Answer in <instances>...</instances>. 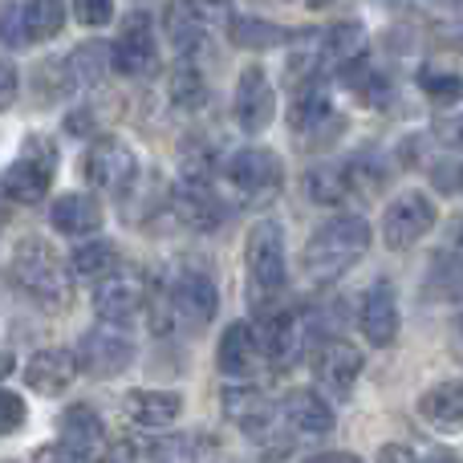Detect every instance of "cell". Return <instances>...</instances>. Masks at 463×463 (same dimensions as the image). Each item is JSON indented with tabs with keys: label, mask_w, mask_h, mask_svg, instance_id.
Instances as JSON below:
<instances>
[{
	"label": "cell",
	"mask_w": 463,
	"mask_h": 463,
	"mask_svg": "<svg viewBox=\"0 0 463 463\" xmlns=\"http://www.w3.org/2000/svg\"><path fill=\"white\" fill-rule=\"evenodd\" d=\"M435 5H459V0H435Z\"/></svg>",
	"instance_id": "43"
},
{
	"label": "cell",
	"mask_w": 463,
	"mask_h": 463,
	"mask_svg": "<svg viewBox=\"0 0 463 463\" xmlns=\"http://www.w3.org/2000/svg\"><path fill=\"white\" fill-rule=\"evenodd\" d=\"M260 362V345H256V334L248 321H232L220 337V350H216V366L224 370L228 378H248Z\"/></svg>",
	"instance_id": "21"
},
{
	"label": "cell",
	"mask_w": 463,
	"mask_h": 463,
	"mask_svg": "<svg viewBox=\"0 0 463 463\" xmlns=\"http://www.w3.org/2000/svg\"><path fill=\"white\" fill-rule=\"evenodd\" d=\"M110 70H118L122 78H151L159 70V45H155L146 16H135L122 29V37L110 45Z\"/></svg>",
	"instance_id": "12"
},
{
	"label": "cell",
	"mask_w": 463,
	"mask_h": 463,
	"mask_svg": "<svg viewBox=\"0 0 463 463\" xmlns=\"http://www.w3.org/2000/svg\"><path fill=\"white\" fill-rule=\"evenodd\" d=\"M94 309L102 321H135L138 313L146 309V285L135 269H118L114 264L106 277H98V288H94Z\"/></svg>",
	"instance_id": "8"
},
{
	"label": "cell",
	"mask_w": 463,
	"mask_h": 463,
	"mask_svg": "<svg viewBox=\"0 0 463 463\" xmlns=\"http://www.w3.org/2000/svg\"><path fill=\"white\" fill-rule=\"evenodd\" d=\"M106 70H110V45H102V41H86V45H78V53L65 57L70 86H94L106 78Z\"/></svg>",
	"instance_id": "26"
},
{
	"label": "cell",
	"mask_w": 463,
	"mask_h": 463,
	"mask_svg": "<svg viewBox=\"0 0 463 463\" xmlns=\"http://www.w3.org/2000/svg\"><path fill=\"white\" fill-rule=\"evenodd\" d=\"M419 415L435 427H456L463 419V391L459 383H439L419 399Z\"/></svg>",
	"instance_id": "27"
},
{
	"label": "cell",
	"mask_w": 463,
	"mask_h": 463,
	"mask_svg": "<svg viewBox=\"0 0 463 463\" xmlns=\"http://www.w3.org/2000/svg\"><path fill=\"white\" fill-rule=\"evenodd\" d=\"M24 399L21 394H13V391H0V435H8V431H16V427L24 423Z\"/></svg>",
	"instance_id": "38"
},
{
	"label": "cell",
	"mask_w": 463,
	"mask_h": 463,
	"mask_svg": "<svg viewBox=\"0 0 463 463\" xmlns=\"http://www.w3.org/2000/svg\"><path fill=\"white\" fill-rule=\"evenodd\" d=\"M232 114H236V122L248 135H260L272 122V114H277V90H272L269 73H264L260 65L240 70L236 94H232Z\"/></svg>",
	"instance_id": "11"
},
{
	"label": "cell",
	"mask_w": 463,
	"mask_h": 463,
	"mask_svg": "<svg viewBox=\"0 0 463 463\" xmlns=\"http://www.w3.org/2000/svg\"><path fill=\"white\" fill-rule=\"evenodd\" d=\"M192 8V16L203 24V29H216V24L232 21V0H184Z\"/></svg>",
	"instance_id": "35"
},
{
	"label": "cell",
	"mask_w": 463,
	"mask_h": 463,
	"mask_svg": "<svg viewBox=\"0 0 463 463\" xmlns=\"http://www.w3.org/2000/svg\"><path fill=\"white\" fill-rule=\"evenodd\" d=\"M118 264V248L110 244V240H86V244H78L73 248V256H70V277H86V280H98V277H106V272Z\"/></svg>",
	"instance_id": "28"
},
{
	"label": "cell",
	"mask_w": 463,
	"mask_h": 463,
	"mask_svg": "<svg viewBox=\"0 0 463 463\" xmlns=\"http://www.w3.org/2000/svg\"><path fill=\"white\" fill-rule=\"evenodd\" d=\"M313 370H317V383L329 386V391H350L362 374V354L354 350L350 342H329L321 345V354L313 358Z\"/></svg>",
	"instance_id": "22"
},
{
	"label": "cell",
	"mask_w": 463,
	"mask_h": 463,
	"mask_svg": "<svg viewBox=\"0 0 463 463\" xmlns=\"http://www.w3.org/2000/svg\"><path fill=\"white\" fill-rule=\"evenodd\" d=\"M358 463V456H354V451H326V456H317V463Z\"/></svg>",
	"instance_id": "41"
},
{
	"label": "cell",
	"mask_w": 463,
	"mask_h": 463,
	"mask_svg": "<svg viewBox=\"0 0 463 463\" xmlns=\"http://www.w3.org/2000/svg\"><path fill=\"white\" fill-rule=\"evenodd\" d=\"M8 272H13L16 288H21L24 297H33L37 305H61L65 297H70V269H65V260L57 256L53 244H45L41 236H24L21 244L13 248V264H8Z\"/></svg>",
	"instance_id": "3"
},
{
	"label": "cell",
	"mask_w": 463,
	"mask_h": 463,
	"mask_svg": "<svg viewBox=\"0 0 463 463\" xmlns=\"http://www.w3.org/2000/svg\"><path fill=\"white\" fill-rule=\"evenodd\" d=\"M21 13L33 41H49L65 29V0H29Z\"/></svg>",
	"instance_id": "29"
},
{
	"label": "cell",
	"mask_w": 463,
	"mask_h": 463,
	"mask_svg": "<svg viewBox=\"0 0 463 463\" xmlns=\"http://www.w3.org/2000/svg\"><path fill=\"white\" fill-rule=\"evenodd\" d=\"M459 159L456 155H448V159L443 163H431V179H435V187H439V192H448V195H456L459 192Z\"/></svg>",
	"instance_id": "39"
},
{
	"label": "cell",
	"mask_w": 463,
	"mask_h": 463,
	"mask_svg": "<svg viewBox=\"0 0 463 463\" xmlns=\"http://www.w3.org/2000/svg\"><path fill=\"white\" fill-rule=\"evenodd\" d=\"M224 175H228L232 187L256 195V192H272V187H280L285 167H280V159L272 151H264V146H244V151H236L228 159Z\"/></svg>",
	"instance_id": "14"
},
{
	"label": "cell",
	"mask_w": 463,
	"mask_h": 463,
	"mask_svg": "<svg viewBox=\"0 0 463 463\" xmlns=\"http://www.w3.org/2000/svg\"><path fill=\"white\" fill-rule=\"evenodd\" d=\"M435 203L427 200L423 192H402L391 208L383 212V244L386 248H411L415 240H423L427 232L435 228Z\"/></svg>",
	"instance_id": "10"
},
{
	"label": "cell",
	"mask_w": 463,
	"mask_h": 463,
	"mask_svg": "<svg viewBox=\"0 0 463 463\" xmlns=\"http://www.w3.org/2000/svg\"><path fill=\"white\" fill-rule=\"evenodd\" d=\"M419 86H423V94L431 98L435 106H456L459 102V78L448 70H431L427 65L423 73H419Z\"/></svg>",
	"instance_id": "34"
},
{
	"label": "cell",
	"mask_w": 463,
	"mask_h": 463,
	"mask_svg": "<svg viewBox=\"0 0 463 463\" xmlns=\"http://www.w3.org/2000/svg\"><path fill=\"white\" fill-rule=\"evenodd\" d=\"M216 309H220V288H216V280H212L208 272L184 269V272H175V277H171V285H167V313H171V321H175V326L200 329V326H208V321L216 317Z\"/></svg>",
	"instance_id": "6"
},
{
	"label": "cell",
	"mask_w": 463,
	"mask_h": 463,
	"mask_svg": "<svg viewBox=\"0 0 463 463\" xmlns=\"http://www.w3.org/2000/svg\"><path fill=\"white\" fill-rule=\"evenodd\" d=\"M208 98V86H203V73L195 70L192 53H184V61L171 73V102L175 106H200Z\"/></svg>",
	"instance_id": "32"
},
{
	"label": "cell",
	"mask_w": 463,
	"mask_h": 463,
	"mask_svg": "<svg viewBox=\"0 0 463 463\" xmlns=\"http://www.w3.org/2000/svg\"><path fill=\"white\" fill-rule=\"evenodd\" d=\"M171 208H175V216L184 220L187 228H195V232H212L220 224V216H224V203L216 200L212 184L208 179H200V175L179 179L175 195H171Z\"/></svg>",
	"instance_id": "16"
},
{
	"label": "cell",
	"mask_w": 463,
	"mask_h": 463,
	"mask_svg": "<svg viewBox=\"0 0 463 463\" xmlns=\"http://www.w3.org/2000/svg\"><path fill=\"white\" fill-rule=\"evenodd\" d=\"M167 33H171V41H175V45L184 49V53H192V49L200 45V37H203L208 29H203V24L195 21L192 8H187L184 0H175V5L167 8Z\"/></svg>",
	"instance_id": "33"
},
{
	"label": "cell",
	"mask_w": 463,
	"mask_h": 463,
	"mask_svg": "<svg viewBox=\"0 0 463 463\" xmlns=\"http://www.w3.org/2000/svg\"><path fill=\"white\" fill-rule=\"evenodd\" d=\"M220 402H224V419H228V423L240 427L244 435H252V439L269 435L272 419H277V411H272L269 394H264L260 386H228V391L220 394Z\"/></svg>",
	"instance_id": "15"
},
{
	"label": "cell",
	"mask_w": 463,
	"mask_h": 463,
	"mask_svg": "<svg viewBox=\"0 0 463 463\" xmlns=\"http://www.w3.org/2000/svg\"><path fill=\"white\" fill-rule=\"evenodd\" d=\"M73 362H78L81 374L90 378H114L135 362V342L127 337V329L118 321H98L94 329H86L73 350Z\"/></svg>",
	"instance_id": "4"
},
{
	"label": "cell",
	"mask_w": 463,
	"mask_h": 463,
	"mask_svg": "<svg viewBox=\"0 0 463 463\" xmlns=\"http://www.w3.org/2000/svg\"><path fill=\"white\" fill-rule=\"evenodd\" d=\"M228 33L240 49H272L280 41H288V33L280 24H269L260 16H240V21H228Z\"/></svg>",
	"instance_id": "30"
},
{
	"label": "cell",
	"mask_w": 463,
	"mask_h": 463,
	"mask_svg": "<svg viewBox=\"0 0 463 463\" xmlns=\"http://www.w3.org/2000/svg\"><path fill=\"white\" fill-rule=\"evenodd\" d=\"M73 378H78V362H73L70 350H41V354H33L29 366H24V383L37 394L70 391Z\"/></svg>",
	"instance_id": "18"
},
{
	"label": "cell",
	"mask_w": 463,
	"mask_h": 463,
	"mask_svg": "<svg viewBox=\"0 0 463 463\" xmlns=\"http://www.w3.org/2000/svg\"><path fill=\"white\" fill-rule=\"evenodd\" d=\"M285 423L293 427L297 435H329L337 415L317 391H293L285 399Z\"/></svg>",
	"instance_id": "25"
},
{
	"label": "cell",
	"mask_w": 463,
	"mask_h": 463,
	"mask_svg": "<svg viewBox=\"0 0 463 463\" xmlns=\"http://www.w3.org/2000/svg\"><path fill=\"white\" fill-rule=\"evenodd\" d=\"M29 29H24V13L21 8H5L0 13V45H8V49H24L29 45Z\"/></svg>",
	"instance_id": "36"
},
{
	"label": "cell",
	"mask_w": 463,
	"mask_h": 463,
	"mask_svg": "<svg viewBox=\"0 0 463 463\" xmlns=\"http://www.w3.org/2000/svg\"><path fill=\"white\" fill-rule=\"evenodd\" d=\"M370 252V224L362 216H334L326 220L313 240L305 244V272L313 280H337Z\"/></svg>",
	"instance_id": "2"
},
{
	"label": "cell",
	"mask_w": 463,
	"mask_h": 463,
	"mask_svg": "<svg viewBox=\"0 0 463 463\" xmlns=\"http://www.w3.org/2000/svg\"><path fill=\"white\" fill-rule=\"evenodd\" d=\"M288 127L301 138V146H326L345 130V118H337V110L329 106L326 90H321V78L297 86L293 110H288Z\"/></svg>",
	"instance_id": "5"
},
{
	"label": "cell",
	"mask_w": 463,
	"mask_h": 463,
	"mask_svg": "<svg viewBox=\"0 0 463 463\" xmlns=\"http://www.w3.org/2000/svg\"><path fill=\"white\" fill-rule=\"evenodd\" d=\"M53 171H57V151L45 138H29L21 159L5 171V192L16 203H41L49 184H53Z\"/></svg>",
	"instance_id": "7"
},
{
	"label": "cell",
	"mask_w": 463,
	"mask_h": 463,
	"mask_svg": "<svg viewBox=\"0 0 463 463\" xmlns=\"http://www.w3.org/2000/svg\"><path fill=\"white\" fill-rule=\"evenodd\" d=\"M244 264H248V305L252 313H269L277 305L280 288L288 277V256H285V232L277 220H256L244 240Z\"/></svg>",
	"instance_id": "1"
},
{
	"label": "cell",
	"mask_w": 463,
	"mask_h": 463,
	"mask_svg": "<svg viewBox=\"0 0 463 463\" xmlns=\"http://www.w3.org/2000/svg\"><path fill=\"white\" fill-rule=\"evenodd\" d=\"M305 187H309V195L317 203H326V208H334V203H342L345 195H350L345 167H313L309 175H305Z\"/></svg>",
	"instance_id": "31"
},
{
	"label": "cell",
	"mask_w": 463,
	"mask_h": 463,
	"mask_svg": "<svg viewBox=\"0 0 463 463\" xmlns=\"http://www.w3.org/2000/svg\"><path fill=\"white\" fill-rule=\"evenodd\" d=\"M317 49H321V65L342 73L345 65H354V61L366 57V29L354 24V21L334 24V29L317 33Z\"/></svg>",
	"instance_id": "24"
},
{
	"label": "cell",
	"mask_w": 463,
	"mask_h": 463,
	"mask_svg": "<svg viewBox=\"0 0 463 463\" xmlns=\"http://www.w3.org/2000/svg\"><path fill=\"white\" fill-rule=\"evenodd\" d=\"M135 175H138V159H135V151H130L122 138L102 135L94 146H90V155H86L90 187L118 195V192H127V187L135 184Z\"/></svg>",
	"instance_id": "9"
},
{
	"label": "cell",
	"mask_w": 463,
	"mask_h": 463,
	"mask_svg": "<svg viewBox=\"0 0 463 463\" xmlns=\"http://www.w3.org/2000/svg\"><path fill=\"white\" fill-rule=\"evenodd\" d=\"M57 439H61L65 448L78 451V459H90L98 451V443L106 439V423L94 407L78 402V407L61 411V419H57Z\"/></svg>",
	"instance_id": "17"
},
{
	"label": "cell",
	"mask_w": 463,
	"mask_h": 463,
	"mask_svg": "<svg viewBox=\"0 0 463 463\" xmlns=\"http://www.w3.org/2000/svg\"><path fill=\"white\" fill-rule=\"evenodd\" d=\"M122 411L135 427H167L184 415V394L175 391H130L122 399Z\"/></svg>",
	"instance_id": "20"
},
{
	"label": "cell",
	"mask_w": 463,
	"mask_h": 463,
	"mask_svg": "<svg viewBox=\"0 0 463 463\" xmlns=\"http://www.w3.org/2000/svg\"><path fill=\"white\" fill-rule=\"evenodd\" d=\"M16 70H13V61H0V110H8L13 106V98H16Z\"/></svg>",
	"instance_id": "40"
},
{
	"label": "cell",
	"mask_w": 463,
	"mask_h": 463,
	"mask_svg": "<svg viewBox=\"0 0 463 463\" xmlns=\"http://www.w3.org/2000/svg\"><path fill=\"white\" fill-rule=\"evenodd\" d=\"M73 13H78L81 24L102 29V24L114 21V0H73Z\"/></svg>",
	"instance_id": "37"
},
{
	"label": "cell",
	"mask_w": 463,
	"mask_h": 463,
	"mask_svg": "<svg viewBox=\"0 0 463 463\" xmlns=\"http://www.w3.org/2000/svg\"><path fill=\"white\" fill-rule=\"evenodd\" d=\"M383 459H415V451H411V448H399V443H391V448H383Z\"/></svg>",
	"instance_id": "42"
},
{
	"label": "cell",
	"mask_w": 463,
	"mask_h": 463,
	"mask_svg": "<svg viewBox=\"0 0 463 463\" xmlns=\"http://www.w3.org/2000/svg\"><path fill=\"white\" fill-rule=\"evenodd\" d=\"M256 334V345H260V358L269 362H288L301 345V329H297V317L288 309H277L272 305L269 313H260V329Z\"/></svg>",
	"instance_id": "19"
},
{
	"label": "cell",
	"mask_w": 463,
	"mask_h": 463,
	"mask_svg": "<svg viewBox=\"0 0 463 463\" xmlns=\"http://www.w3.org/2000/svg\"><path fill=\"white\" fill-rule=\"evenodd\" d=\"M358 329L366 334V342L374 350H386L399 337V301H394V285L391 280H374L366 288L358 305Z\"/></svg>",
	"instance_id": "13"
},
{
	"label": "cell",
	"mask_w": 463,
	"mask_h": 463,
	"mask_svg": "<svg viewBox=\"0 0 463 463\" xmlns=\"http://www.w3.org/2000/svg\"><path fill=\"white\" fill-rule=\"evenodd\" d=\"M49 224H53L61 236H94L98 228H102V208H98V200H90V195H61V200H53V208H49Z\"/></svg>",
	"instance_id": "23"
}]
</instances>
